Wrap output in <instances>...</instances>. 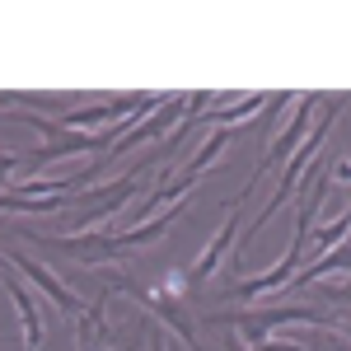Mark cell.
Wrapping results in <instances>:
<instances>
[{
  "instance_id": "obj_1",
  "label": "cell",
  "mask_w": 351,
  "mask_h": 351,
  "mask_svg": "<svg viewBox=\"0 0 351 351\" xmlns=\"http://www.w3.org/2000/svg\"><path fill=\"white\" fill-rule=\"evenodd\" d=\"M342 104H347V99H328V104H324V112H319V122H314V132L304 136V145H300L295 155H291V160L281 164L276 192H271V202H267V206L258 211L253 230H248V239H253V234H258V230H263V225H267L271 216H281V206H286V202L295 197V188H304V183H309V169H314V160H319V155H324V141H328V132H332V122H337Z\"/></svg>"
},
{
  "instance_id": "obj_8",
  "label": "cell",
  "mask_w": 351,
  "mask_h": 351,
  "mask_svg": "<svg viewBox=\"0 0 351 351\" xmlns=\"http://www.w3.org/2000/svg\"><path fill=\"white\" fill-rule=\"evenodd\" d=\"M253 351H304V347H300V342H267V337H263Z\"/></svg>"
},
{
  "instance_id": "obj_3",
  "label": "cell",
  "mask_w": 351,
  "mask_h": 351,
  "mask_svg": "<svg viewBox=\"0 0 351 351\" xmlns=\"http://www.w3.org/2000/svg\"><path fill=\"white\" fill-rule=\"evenodd\" d=\"M314 104H319V94H300V108H295V117H291V122H286V132H281V136H276V141L267 145V155L258 160V173H253L248 183H258L263 173L281 169V164H286V160H291V155L300 150V145H304V127H309V117H314Z\"/></svg>"
},
{
  "instance_id": "obj_5",
  "label": "cell",
  "mask_w": 351,
  "mask_h": 351,
  "mask_svg": "<svg viewBox=\"0 0 351 351\" xmlns=\"http://www.w3.org/2000/svg\"><path fill=\"white\" fill-rule=\"evenodd\" d=\"M239 211L243 206H230V216H225V225L216 230V239L206 243V253L192 263V271H188V286H202V281H211V271L220 267V258L230 253V243H234V234H239Z\"/></svg>"
},
{
  "instance_id": "obj_2",
  "label": "cell",
  "mask_w": 351,
  "mask_h": 351,
  "mask_svg": "<svg viewBox=\"0 0 351 351\" xmlns=\"http://www.w3.org/2000/svg\"><path fill=\"white\" fill-rule=\"evenodd\" d=\"M0 258H5L10 267L19 271V276H24L28 286H38V291H43V295L52 300V304L61 309V314H66V319H80V314H84V300H75V295H71V286H66V281H61V276H56L52 267L33 263L28 253H0Z\"/></svg>"
},
{
  "instance_id": "obj_4",
  "label": "cell",
  "mask_w": 351,
  "mask_h": 351,
  "mask_svg": "<svg viewBox=\"0 0 351 351\" xmlns=\"http://www.w3.org/2000/svg\"><path fill=\"white\" fill-rule=\"evenodd\" d=\"M0 286L10 291V300H14V309H19V328H24V351H43V314H38V300H33V291H28V281L19 276V271L5 263V271H0Z\"/></svg>"
},
{
  "instance_id": "obj_7",
  "label": "cell",
  "mask_w": 351,
  "mask_h": 351,
  "mask_svg": "<svg viewBox=\"0 0 351 351\" xmlns=\"http://www.w3.org/2000/svg\"><path fill=\"white\" fill-rule=\"evenodd\" d=\"M319 295L332 300V304H337V300H342V304H351V281H332V286H324Z\"/></svg>"
},
{
  "instance_id": "obj_11",
  "label": "cell",
  "mask_w": 351,
  "mask_h": 351,
  "mask_svg": "<svg viewBox=\"0 0 351 351\" xmlns=\"http://www.w3.org/2000/svg\"><path fill=\"white\" fill-rule=\"evenodd\" d=\"M0 271H5V258H0Z\"/></svg>"
},
{
  "instance_id": "obj_10",
  "label": "cell",
  "mask_w": 351,
  "mask_h": 351,
  "mask_svg": "<svg viewBox=\"0 0 351 351\" xmlns=\"http://www.w3.org/2000/svg\"><path fill=\"white\" fill-rule=\"evenodd\" d=\"M150 351H164V337H160V332H150Z\"/></svg>"
},
{
  "instance_id": "obj_9",
  "label": "cell",
  "mask_w": 351,
  "mask_h": 351,
  "mask_svg": "<svg viewBox=\"0 0 351 351\" xmlns=\"http://www.w3.org/2000/svg\"><path fill=\"white\" fill-rule=\"evenodd\" d=\"M225 351H248V342H243L234 328H225Z\"/></svg>"
},
{
  "instance_id": "obj_6",
  "label": "cell",
  "mask_w": 351,
  "mask_h": 351,
  "mask_svg": "<svg viewBox=\"0 0 351 351\" xmlns=\"http://www.w3.org/2000/svg\"><path fill=\"white\" fill-rule=\"evenodd\" d=\"M351 234V211L337 220H328L324 230L314 234V243H309V258H324V253H332V248H342V239Z\"/></svg>"
}]
</instances>
